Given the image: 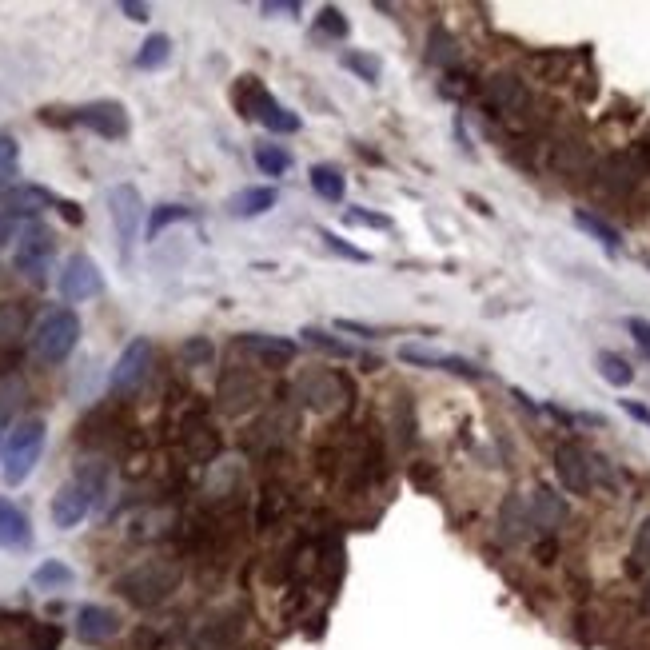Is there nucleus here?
<instances>
[{
    "label": "nucleus",
    "mask_w": 650,
    "mask_h": 650,
    "mask_svg": "<svg viewBox=\"0 0 650 650\" xmlns=\"http://www.w3.org/2000/svg\"><path fill=\"white\" fill-rule=\"evenodd\" d=\"M44 419H20L8 439H4V451H0V479L4 487H20L28 483V475L36 471L40 455H44Z\"/></svg>",
    "instance_id": "obj_1"
},
{
    "label": "nucleus",
    "mask_w": 650,
    "mask_h": 650,
    "mask_svg": "<svg viewBox=\"0 0 650 650\" xmlns=\"http://www.w3.org/2000/svg\"><path fill=\"white\" fill-rule=\"evenodd\" d=\"M176 587H180V567L172 559H148L116 579V591L132 607H160Z\"/></svg>",
    "instance_id": "obj_2"
},
{
    "label": "nucleus",
    "mask_w": 650,
    "mask_h": 650,
    "mask_svg": "<svg viewBox=\"0 0 650 650\" xmlns=\"http://www.w3.org/2000/svg\"><path fill=\"white\" fill-rule=\"evenodd\" d=\"M76 339H80V320H76V312L56 308V312H48V316L36 324V331H32V351H36V359H44V363H64V359L72 355Z\"/></svg>",
    "instance_id": "obj_3"
},
{
    "label": "nucleus",
    "mask_w": 650,
    "mask_h": 650,
    "mask_svg": "<svg viewBox=\"0 0 650 650\" xmlns=\"http://www.w3.org/2000/svg\"><path fill=\"white\" fill-rule=\"evenodd\" d=\"M96 491H100V479H68L56 495H52V523L60 527V531H72V527H80L84 519H88V511H92V503H96Z\"/></svg>",
    "instance_id": "obj_4"
},
{
    "label": "nucleus",
    "mask_w": 650,
    "mask_h": 650,
    "mask_svg": "<svg viewBox=\"0 0 650 650\" xmlns=\"http://www.w3.org/2000/svg\"><path fill=\"white\" fill-rule=\"evenodd\" d=\"M483 108H487L491 116L511 120V116H523V112L531 108V92H527V84H523L515 72H495V76L483 84Z\"/></svg>",
    "instance_id": "obj_5"
},
{
    "label": "nucleus",
    "mask_w": 650,
    "mask_h": 650,
    "mask_svg": "<svg viewBox=\"0 0 650 650\" xmlns=\"http://www.w3.org/2000/svg\"><path fill=\"white\" fill-rule=\"evenodd\" d=\"M52 252H56V240L40 228V224H28V232L16 240V252H12V264L20 276H28L32 284H44L48 276V264H52Z\"/></svg>",
    "instance_id": "obj_6"
},
{
    "label": "nucleus",
    "mask_w": 650,
    "mask_h": 650,
    "mask_svg": "<svg viewBox=\"0 0 650 650\" xmlns=\"http://www.w3.org/2000/svg\"><path fill=\"white\" fill-rule=\"evenodd\" d=\"M56 288H60V296H64L68 304H84V300H92V296H100V292H104V276H100V268H96V260H92V256L76 252V256H68V260H64Z\"/></svg>",
    "instance_id": "obj_7"
},
{
    "label": "nucleus",
    "mask_w": 650,
    "mask_h": 650,
    "mask_svg": "<svg viewBox=\"0 0 650 650\" xmlns=\"http://www.w3.org/2000/svg\"><path fill=\"white\" fill-rule=\"evenodd\" d=\"M555 475L563 483V491L571 495H591L595 487V455L579 443H559L555 447Z\"/></svg>",
    "instance_id": "obj_8"
},
{
    "label": "nucleus",
    "mask_w": 650,
    "mask_h": 650,
    "mask_svg": "<svg viewBox=\"0 0 650 650\" xmlns=\"http://www.w3.org/2000/svg\"><path fill=\"white\" fill-rule=\"evenodd\" d=\"M108 212H112V224H116V240H120V252L128 256L132 244H136V232H140V216H144V200L132 184H116L108 192Z\"/></svg>",
    "instance_id": "obj_9"
},
{
    "label": "nucleus",
    "mask_w": 650,
    "mask_h": 650,
    "mask_svg": "<svg viewBox=\"0 0 650 650\" xmlns=\"http://www.w3.org/2000/svg\"><path fill=\"white\" fill-rule=\"evenodd\" d=\"M148 367H152V343H148V339H132V343L120 351V359H116V367H112V375H108L112 395H132V391H140V383L148 379Z\"/></svg>",
    "instance_id": "obj_10"
},
{
    "label": "nucleus",
    "mask_w": 650,
    "mask_h": 650,
    "mask_svg": "<svg viewBox=\"0 0 650 650\" xmlns=\"http://www.w3.org/2000/svg\"><path fill=\"white\" fill-rule=\"evenodd\" d=\"M72 120L84 124L88 132L104 136V140H124L128 128H132V124H128V108H124L120 100H92V104L76 108Z\"/></svg>",
    "instance_id": "obj_11"
},
{
    "label": "nucleus",
    "mask_w": 650,
    "mask_h": 650,
    "mask_svg": "<svg viewBox=\"0 0 650 650\" xmlns=\"http://www.w3.org/2000/svg\"><path fill=\"white\" fill-rule=\"evenodd\" d=\"M399 359L407 367H427V371H451V375H467V379H487V371L463 355H451V351H435V347H419V343H403L399 347Z\"/></svg>",
    "instance_id": "obj_12"
},
{
    "label": "nucleus",
    "mask_w": 650,
    "mask_h": 650,
    "mask_svg": "<svg viewBox=\"0 0 650 650\" xmlns=\"http://www.w3.org/2000/svg\"><path fill=\"white\" fill-rule=\"evenodd\" d=\"M300 399L312 407V411H339L343 407V395H351V387H347V379L339 375V371H308L304 379H300Z\"/></svg>",
    "instance_id": "obj_13"
},
{
    "label": "nucleus",
    "mask_w": 650,
    "mask_h": 650,
    "mask_svg": "<svg viewBox=\"0 0 650 650\" xmlns=\"http://www.w3.org/2000/svg\"><path fill=\"white\" fill-rule=\"evenodd\" d=\"M236 351L252 355L256 363L264 367H284L296 359V343L292 339H280V335H260V331H248V335H236Z\"/></svg>",
    "instance_id": "obj_14"
},
{
    "label": "nucleus",
    "mask_w": 650,
    "mask_h": 650,
    "mask_svg": "<svg viewBox=\"0 0 650 650\" xmlns=\"http://www.w3.org/2000/svg\"><path fill=\"white\" fill-rule=\"evenodd\" d=\"M68 200L52 196L48 188H36V184H12V188H0V208L8 216H32V212H44V208H60L64 212Z\"/></svg>",
    "instance_id": "obj_15"
},
{
    "label": "nucleus",
    "mask_w": 650,
    "mask_h": 650,
    "mask_svg": "<svg viewBox=\"0 0 650 650\" xmlns=\"http://www.w3.org/2000/svg\"><path fill=\"white\" fill-rule=\"evenodd\" d=\"M116 635H120V615H116V611H108V607H100V603H84V607L76 611V639H80V643L96 647V643H108V639H116Z\"/></svg>",
    "instance_id": "obj_16"
},
{
    "label": "nucleus",
    "mask_w": 650,
    "mask_h": 650,
    "mask_svg": "<svg viewBox=\"0 0 650 650\" xmlns=\"http://www.w3.org/2000/svg\"><path fill=\"white\" fill-rule=\"evenodd\" d=\"M527 507H531V523L543 527V531H559L567 523V503H563V495L555 487H535Z\"/></svg>",
    "instance_id": "obj_17"
},
{
    "label": "nucleus",
    "mask_w": 650,
    "mask_h": 650,
    "mask_svg": "<svg viewBox=\"0 0 650 650\" xmlns=\"http://www.w3.org/2000/svg\"><path fill=\"white\" fill-rule=\"evenodd\" d=\"M32 543V527L24 519L20 507H12L8 499H0V551H12V547H28Z\"/></svg>",
    "instance_id": "obj_18"
},
{
    "label": "nucleus",
    "mask_w": 650,
    "mask_h": 650,
    "mask_svg": "<svg viewBox=\"0 0 650 650\" xmlns=\"http://www.w3.org/2000/svg\"><path fill=\"white\" fill-rule=\"evenodd\" d=\"M232 100H236V108H240L244 120H260V112H264V104L272 100V92L260 84V76H240Z\"/></svg>",
    "instance_id": "obj_19"
},
{
    "label": "nucleus",
    "mask_w": 650,
    "mask_h": 650,
    "mask_svg": "<svg viewBox=\"0 0 650 650\" xmlns=\"http://www.w3.org/2000/svg\"><path fill=\"white\" fill-rule=\"evenodd\" d=\"M268 208H276V188H244L228 200V212L236 220H252V216H264Z\"/></svg>",
    "instance_id": "obj_20"
},
{
    "label": "nucleus",
    "mask_w": 650,
    "mask_h": 650,
    "mask_svg": "<svg viewBox=\"0 0 650 650\" xmlns=\"http://www.w3.org/2000/svg\"><path fill=\"white\" fill-rule=\"evenodd\" d=\"M527 527H531V507L519 495H511L503 503V511H499V539L503 543H519L527 535Z\"/></svg>",
    "instance_id": "obj_21"
},
{
    "label": "nucleus",
    "mask_w": 650,
    "mask_h": 650,
    "mask_svg": "<svg viewBox=\"0 0 650 650\" xmlns=\"http://www.w3.org/2000/svg\"><path fill=\"white\" fill-rule=\"evenodd\" d=\"M76 583V571L60 559H44L36 571H32V587L36 591H68Z\"/></svg>",
    "instance_id": "obj_22"
},
{
    "label": "nucleus",
    "mask_w": 650,
    "mask_h": 650,
    "mask_svg": "<svg viewBox=\"0 0 650 650\" xmlns=\"http://www.w3.org/2000/svg\"><path fill=\"white\" fill-rule=\"evenodd\" d=\"M575 224H579L587 236H595V240H599V244H603L611 256H619V252H623V236H619V228H611V224H607V220H599L595 212L579 208V212H575Z\"/></svg>",
    "instance_id": "obj_23"
},
{
    "label": "nucleus",
    "mask_w": 650,
    "mask_h": 650,
    "mask_svg": "<svg viewBox=\"0 0 650 650\" xmlns=\"http://www.w3.org/2000/svg\"><path fill=\"white\" fill-rule=\"evenodd\" d=\"M308 180H312L316 196H320V200H327V204H339V200H343V192H347L343 172H339V168H331V164H316V168L308 172Z\"/></svg>",
    "instance_id": "obj_24"
},
{
    "label": "nucleus",
    "mask_w": 650,
    "mask_h": 650,
    "mask_svg": "<svg viewBox=\"0 0 650 650\" xmlns=\"http://www.w3.org/2000/svg\"><path fill=\"white\" fill-rule=\"evenodd\" d=\"M427 60L435 68H455L459 64V40L447 32V28H431V40H427Z\"/></svg>",
    "instance_id": "obj_25"
},
{
    "label": "nucleus",
    "mask_w": 650,
    "mask_h": 650,
    "mask_svg": "<svg viewBox=\"0 0 650 650\" xmlns=\"http://www.w3.org/2000/svg\"><path fill=\"white\" fill-rule=\"evenodd\" d=\"M168 56H172V40H168L164 32H152V36L140 44V52H136V68L156 72V68H164V64H168Z\"/></svg>",
    "instance_id": "obj_26"
},
{
    "label": "nucleus",
    "mask_w": 650,
    "mask_h": 650,
    "mask_svg": "<svg viewBox=\"0 0 650 650\" xmlns=\"http://www.w3.org/2000/svg\"><path fill=\"white\" fill-rule=\"evenodd\" d=\"M595 367H599V375H603L611 387H631V379H635V367H631L619 351H599V355H595Z\"/></svg>",
    "instance_id": "obj_27"
},
{
    "label": "nucleus",
    "mask_w": 650,
    "mask_h": 650,
    "mask_svg": "<svg viewBox=\"0 0 650 650\" xmlns=\"http://www.w3.org/2000/svg\"><path fill=\"white\" fill-rule=\"evenodd\" d=\"M184 447H188L192 459H212V455H216V431H212L204 419H192V423L184 427Z\"/></svg>",
    "instance_id": "obj_28"
},
{
    "label": "nucleus",
    "mask_w": 650,
    "mask_h": 650,
    "mask_svg": "<svg viewBox=\"0 0 650 650\" xmlns=\"http://www.w3.org/2000/svg\"><path fill=\"white\" fill-rule=\"evenodd\" d=\"M260 124H264L268 132H276V136H292V132H300V116H296L292 108H284L280 100H268V104H264Z\"/></svg>",
    "instance_id": "obj_29"
},
{
    "label": "nucleus",
    "mask_w": 650,
    "mask_h": 650,
    "mask_svg": "<svg viewBox=\"0 0 650 650\" xmlns=\"http://www.w3.org/2000/svg\"><path fill=\"white\" fill-rule=\"evenodd\" d=\"M180 220H192V208H184V204H156L152 208V216H148V240H160V232L168 228V224H180Z\"/></svg>",
    "instance_id": "obj_30"
},
{
    "label": "nucleus",
    "mask_w": 650,
    "mask_h": 650,
    "mask_svg": "<svg viewBox=\"0 0 650 650\" xmlns=\"http://www.w3.org/2000/svg\"><path fill=\"white\" fill-rule=\"evenodd\" d=\"M256 168H260L264 176H284V172L292 168V152L280 148V144H260V148H256Z\"/></svg>",
    "instance_id": "obj_31"
},
{
    "label": "nucleus",
    "mask_w": 650,
    "mask_h": 650,
    "mask_svg": "<svg viewBox=\"0 0 650 650\" xmlns=\"http://www.w3.org/2000/svg\"><path fill=\"white\" fill-rule=\"evenodd\" d=\"M300 335H304L312 347H320V351H327V355H335V359H355V347L343 343V339H335V335H327L324 327H304Z\"/></svg>",
    "instance_id": "obj_32"
},
{
    "label": "nucleus",
    "mask_w": 650,
    "mask_h": 650,
    "mask_svg": "<svg viewBox=\"0 0 650 650\" xmlns=\"http://www.w3.org/2000/svg\"><path fill=\"white\" fill-rule=\"evenodd\" d=\"M631 575H650V519L639 523L631 543Z\"/></svg>",
    "instance_id": "obj_33"
},
{
    "label": "nucleus",
    "mask_w": 650,
    "mask_h": 650,
    "mask_svg": "<svg viewBox=\"0 0 650 650\" xmlns=\"http://www.w3.org/2000/svg\"><path fill=\"white\" fill-rule=\"evenodd\" d=\"M351 32V24H347V16L339 12V8H331L327 4L324 12L316 16V36H327V40H343Z\"/></svg>",
    "instance_id": "obj_34"
},
{
    "label": "nucleus",
    "mask_w": 650,
    "mask_h": 650,
    "mask_svg": "<svg viewBox=\"0 0 650 650\" xmlns=\"http://www.w3.org/2000/svg\"><path fill=\"white\" fill-rule=\"evenodd\" d=\"M339 60H343V68H351L359 80L379 84V72H383V68H379V60H375V56H367V52H343Z\"/></svg>",
    "instance_id": "obj_35"
},
{
    "label": "nucleus",
    "mask_w": 650,
    "mask_h": 650,
    "mask_svg": "<svg viewBox=\"0 0 650 650\" xmlns=\"http://www.w3.org/2000/svg\"><path fill=\"white\" fill-rule=\"evenodd\" d=\"M320 240H324V244H327V248H331V252H339L343 260H351V264H367V260H371L367 252H359V248H351L347 240H339V236H335L331 228H320Z\"/></svg>",
    "instance_id": "obj_36"
},
{
    "label": "nucleus",
    "mask_w": 650,
    "mask_h": 650,
    "mask_svg": "<svg viewBox=\"0 0 650 650\" xmlns=\"http://www.w3.org/2000/svg\"><path fill=\"white\" fill-rule=\"evenodd\" d=\"M347 224H355V228H379V232H387L391 228V220L383 216V212H363V208H347V216H343Z\"/></svg>",
    "instance_id": "obj_37"
},
{
    "label": "nucleus",
    "mask_w": 650,
    "mask_h": 650,
    "mask_svg": "<svg viewBox=\"0 0 650 650\" xmlns=\"http://www.w3.org/2000/svg\"><path fill=\"white\" fill-rule=\"evenodd\" d=\"M24 331V308H0V343L16 339Z\"/></svg>",
    "instance_id": "obj_38"
},
{
    "label": "nucleus",
    "mask_w": 650,
    "mask_h": 650,
    "mask_svg": "<svg viewBox=\"0 0 650 650\" xmlns=\"http://www.w3.org/2000/svg\"><path fill=\"white\" fill-rule=\"evenodd\" d=\"M16 160H20V148H16V140L0 132V180H8V176L16 172Z\"/></svg>",
    "instance_id": "obj_39"
},
{
    "label": "nucleus",
    "mask_w": 650,
    "mask_h": 650,
    "mask_svg": "<svg viewBox=\"0 0 650 650\" xmlns=\"http://www.w3.org/2000/svg\"><path fill=\"white\" fill-rule=\"evenodd\" d=\"M280 511H284V491L276 487H268L264 491V511H260V527H272V519H280Z\"/></svg>",
    "instance_id": "obj_40"
},
{
    "label": "nucleus",
    "mask_w": 650,
    "mask_h": 650,
    "mask_svg": "<svg viewBox=\"0 0 650 650\" xmlns=\"http://www.w3.org/2000/svg\"><path fill=\"white\" fill-rule=\"evenodd\" d=\"M184 359H188V363L212 359V343H208V339H188V343H184Z\"/></svg>",
    "instance_id": "obj_41"
},
{
    "label": "nucleus",
    "mask_w": 650,
    "mask_h": 650,
    "mask_svg": "<svg viewBox=\"0 0 650 650\" xmlns=\"http://www.w3.org/2000/svg\"><path fill=\"white\" fill-rule=\"evenodd\" d=\"M627 331L635 335V343H639V347L650 355V320H643V316H631V320H627Z\"/></svg>",
    "instance_id": "obj_42"
},
{
    "label": "nucleus",
    "mask_w": 650,
    "mask_h": 650,
    "mask_svg": "<svg viewBox=\"0 0 650 650\" xmlns=\"http://www.w3.org/2000/svg\"><path fill=\"white\" fill-rule=\"evenodd\" d=\"M335 331H351V335H359V339H379V331L367 324H355V320H335Z\"/></svg>",
    "instance_id": "obj_43"
},
{
    "label": "nucleus",
    "mask_w": 650,
    "mask_h": 650,
    "mask_svg": "<svg viewBox=\"0 0 650 650\" xmlns=\"http://www.w3.org/2000/svg\"><path fill=\"white\" fill-rule=\"evenodd\" d=\"M623 411H627L631 419H639V423H647V427H650V407L635 403V399H623Z\"/></svg>",
    "instance_id": "obj_44"
},
{
    "label": "nucleus",
    "mask_w": 650,
    "mask_h": 650,
    "mask_svg": "<svg viewBox=\"0 0 650 650\" xmlns=\"http://www.w3.org/2000/svg\"><path fill=\"white\" fill-rule=\"evenodd\" d=\"M120 8L128 12V20H148V4H136V0H124Z\"/></svg>",
    "instance_id": "obj_45"
},
{
    "label": "nucleus",
    "mask_w": 650,
    "mask_h": 650,
    "mask_svg": "<svg viewBox=\"0 0 650 650\" xmlns=\"http://www.w3.org/2000/svg\"><path fill=\"white\" fill-rule=\"evenodd\" d=\"M260 12H264V16H276V12H300V4H296V0H292V4H272V0H264Z\"/></svg>",
    "instance_id": "obj_46"
},
{
    "label": "nucleus",
    "mask_w": 650,
    "mask_h": 650,
    "mask_svg": "<svg viewBox=\"0 0 650 650\" xmlns=\"http://www.w3.org/2000/svg\"><path fill=\"white\" fill-rule=\"evenodd\" d=\"M643 615L650 619V583H647V591H643Z\"/></svg>",
    "instance_id": "obj_47"
}]
</instances>
